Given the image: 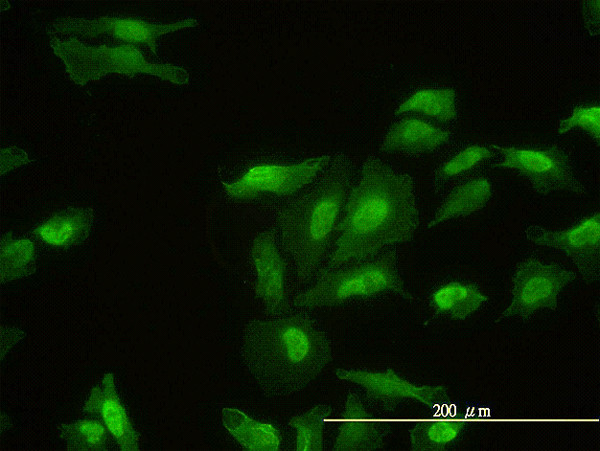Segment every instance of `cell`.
Wrapping results in <instances>:
<instances>
[{
    "mask_svg": "<svg viewBox=\"0 0 600 451\" xmlns=\"http://www.w3.org/2000/svg\"><path fill=\"white\" fill-rule=\"evenodd\" d=\"M418 226L413 177L370 154L349 193L336 227L337 239L320 271L369 259L408 242Z\"/></svg>",
    "mask_w": 600,
    "mask_h": 451,
    "instance_id": "obj_1",
    "label": "cell"
},
{
    "mask_svg": "<svg viewBox=\"0 0 600 451\" xmlns=\"http://www.w3.org/2000/svg\"><path fill=\"white\" fill-rule=\"evenodd\" d=\"M239 353L249 375L269 398L304 390L333 358L329 335L305 312L250 320L242 331Z\"/></svg>",
    "mask_w": 600,
    "mask_h": 451,
    "instance_id": "obj_2",
    "label": "cell"
},
{
    "mask_svg": "<svg viewBox=\"0 0 600 451\" xmlns=\"http://www.w3.org/2000/svg\"><path fill=\"white\" fill-rule=\"evenodd\" d=\"M351 177L349 158L338 153L307 190L278 211L279 243L292 263L298 285L317 276L329 256Z\"/></svg>",
    "mask_w": 600,
    "mask_h": 451,
    "instance_id": "obj_3",
    "label": "cell"
},
{
    "mask_svg": "<svg viewBox=\"0 0 600 451\" xmlns=\"http://www.w3.org/2000/svg\"><path fill=\"white\" fill-rule=\"evenodd\" d=\"M384 293L415 299L405 288L395 248L369 259L320 271L311 287L295 295L293 304L300 310H314Z\"/></svg>",
    "mask_w": 600,
    "mask_h": 451,
    "instance_id": "obj_4",
    "label": "cell"
},
{
    "mask_svg": "<svg viewBox=\"0 0 600 451\" xmlns=\"http://www.w3.org/2000/svg\"><path fill=\"white\" fill-rule=\"evenodd\" d=\"M53 52L64 62L70 79L77 85H85L109 73L134 77L150 74L174 84L189 82L188 72L172 64H156L146 61L141 51L133 44L115 47L100 45L89 47L81 41L50 38Z\"/></svg>",
    "mask_w": 600,
    "mask_h": 451,
    "instance_id": "obj_5",
    "label": "cell"
},
{
    "mask_svg": "<svg viewBox=\"0 0 600 451\" xmlns=\"http://www.w3.org/2000/svg\"><path fill=\"white\" fill-rule=\"evenodd\" d=\"M575 279V272L558 264L535 256L522 260L512 276L511 302L495 323L512 317L527 321L539 310H556L561 290Z\"/></svg>",
    "mask_w": 600,
    "mask_h": 451,
    "instance_id": "obj_6",
    "label": "cell"
},
{
    "mask_svg": "<svg viewBox=\"0 0 600 451\" xmlns=\"http://www.w3.org/2000/svg\"><path fill=\"white\" fill-rule=\"evenodd\" d=\"M502 159L493 168L512 170L524 177L533 190L540 194L569 191L577 195L586 193L585 186L576 178L572 161L565 150L554 144L547 148H523L491 145Z\"/></svg>",
    "mask_w": 600,
    "mask_h": 451,
    "instance_id": "obj_7",
    "label": "cell"
},
{
    "mask_svg": "<svg viewBox=\"0 0 600 451\" xmlns=\"http://www.w3.org/2000/svg\"><path fill=\"white\" fill-rule=\"evenodd\" d=\"M335 374L339 380L359 385L365 392L369 406L383 414L394 412L406 400L418 401L429 408L450 401L444 385H416L392 368L385 371L337 368Z\"/></svg>",
    "mask_w": 600,
    "mask_h": 451,
    "instance_id": "obj_8",
    "label": "cell"
},
{
    "mask_svg": "<svg viewBox=\"0 0 600 451\" xmlns=\"http://www.w3.org/2000/svg\"><path fill=\"white\" fill-rule=\"evenodd\" d=\"M331 160V155L323 154L291 165H257L237 180L221 183L226 194L235 199H249L261 194L287 196L311 184Z\"/></svg>",
    "mask_w": 600,
    "mask_h": 451,
    "instance_id": "obj_9",
    "label": "cell"
},
{
    "mask_svg": "<svg viewBox=\"0 0 600 451\" xmlns=\"http://www.w3.org/2000/svg\"><path fill=\"white\" fill-rule=\"evenodd\" d=\"M527 241L564 253L587 281L599 280L600 216L599 211L581 218L564 230L552 231L530 225L524 231Z\"/></svg>",
    "mask_w": 600,
    "mask_h": 451,
    "instance_id": "obj_10",
    "label": "cell"
},
{
    "mask_svg": "<svg viewBox=\"0 0 600 451\" xmlns=\"http://www.w3.org/2000/svg\"><path fill=\"white\" fill-rule=\"evenodd\" d=\"M194 18H186L167 24H155L135 18L99 17L83 19L66 17L53 22V28L63 35L96 37L110 35L129 44H145L157 54V38L164 34L198 26Z\"/></svg>",
    "mask_w": 600,
    "mask_h": 451,
    "instance_id": "obj_11",
    "label": "cell"
},
{
    "mask_svg": "<svg viewBox=\"0 0 600 451\" xmlns=\"http://www.w3.org/2000/svg\"><path fill=\"white\" fill-rule=\"evenodd\" d=\"M250 256L255 270L254 292L269 316L283 314L287 307L285 263L275 233L264 230L251 244Z\"/></svg>",
    "mask_w": 600,
    "mask_h": 451,
    "instance_id": "obj_12",
    "label": "cell"
},
{
    "mask_svg": "<svg viewBox=\"0 0 600 451\" xmlns=\"http://www.w3.org/2000/svg\"><path fill=\"white\" fill-rule=\"evenodd\" d=\"M391 424L373 417L363 399L349 389L339 421L333 451H372L383 448L391 434Z\"/></svg>",
    "mask_w": 600,
    "mask_h": 451,
    "instance_id": "obj_13",
    "label": "cell"
},
{
    "mask_svg": "<svg viewBox=\"0 0 600 451\" xmlns=\"http://www.w3.org/2000/svg\"><path fill=\"white\" fill-rule=\"evenodd\" d=\"M83 410L101 415L120 449L138 450V435L133 429L115 389L114 375H104L101 385L94 386Z\"/></svg>",
    "mask_w": 600,
    "mask_h": 451,
    "instance_id": "obj_14",
    "label": "cell"
},
{
    "mask_svg": "<svg viewBox=\"0 0 600 451\" xmlns=\"http://www.w3.org/2000/svg\"><path fill=\"white\" fill-rule=\"evenodd\" d=\"M451 139V133L418 118H404L393 124L380 145L383 152L422 154L431 152Z\"/></svg>",
    "mask_w": 600,
    "mask_h": 451,
    "instance_id": "obj_15",
    "label": "cell"
},
{
    "mask_svg": "<svg viewBox=\"0 0 600 451\" xmlns=\"http://www.w3.org/2000/svg\"><path fill=\"white\" fill-rule=\"evenodd\" d=\"M221 420L225 429L244 450L277 451L280 449L281 433L271 423L256 421L244 411L232 407L221 410Z\"/></svg>",
    "mask_w": 600,
    "mask_h": 451,
    "instance_id": "obj_16",
    "label": "cell"
},
{
    "mask_svg": "<svg viewBox=\"0 0 600 451\" xmlns=\"http://www.w3.org/2000/svg\"><path fill=\"white\" fill-rule=\"evenodd\" d=\"M488 301L474 283L450 281L439 286L430 297L435 314L463 321Z\"/></svg>",
    "mask_w": 600,
    "mask_h": 451,
    "instance_id": "obj_17",
    "label": "cell"
},
{
    "mask_svg": "<svg viewBox=\"0 0 600 451\" xmlns=\"http://www.w3.org/2000/svg\"><path fill=\"white\" fill-rule=\"evenodd\" d=\"M492 195V185L486 177L471 179L456 187L438 207L428 222L432 228L450 219L481 210Z\"/></svg>",
    "mask_w": 600,
    "mask_h": 451,
    "instance_id": "obj_18",
    "label": "cell"
},
{
    "mask_svg": "<svg viewBox=\"0 0 600 451\" xmlns=\"http://www.w3.org/2000/svg\"><path fill=\"white\" fill-rule=\"evenodd\" d=\"M467 425L460 419H426L413 423L409 429L412 451H441L457 443Z\"/></svg>",
    "mask_w": 600,
    "mask_h": 451,
    "instance_id": "obj_19",
    "label": "cell"
},
{
    "mask_svg": "<svg viewBox=\"0 0 600 451\" xmlns=\"http://www.w3.org/2000/svg\"><path fill=\"white\" fill-rule=\"evenodd\" d=\"M90 211L84 209L68 210L57 214L38 226L37 236L53 246H68L80 241L91 225Z\"/></svg>",
    "mask_w": 600,
    "mask_h": 451,
    "instance_id": "obj_20",
    "label": "cell"
},
{
    "mask_svg": "<svg viewBox=\"0 0 600 451\" xmlns=\"http://www.w3.org/2000/svg\"><path fill=\"white\" fill-rule=\"evenodd\" d=\"M418 112L442 122L456 119V93L451 88L422 89L402 102L396 114Z\"/></svg>",
    "mask_w": 600,
    "mask_h": 451,
    "instance_id": "obj_21",
    "label": "cell"
},
{
    "mask_svg": "<svg viewBox=\"0 0 600 451\" xmlns=\"http://www.w3.org/2000/svg\"><path fill=\"white\" fill-rule=\"evenodd\" d=\"M333 412L327 404H318L308 411L294 415L288 425L296 431L294 449L297 451H322L324 449V427Z\"/></svg>",
    "mask_w": 600,
    "mask_h": 451,
    "instance_id": "obj_22",
    "label": "cell"
},
{
    "mask_svg": "<svg viewBox=\"0 0 600 451\" xmlns=\"http://www.w3.org/2000/svg\"><path fill=\"white\" fill-rule=\"evenodd\" d=\"M35 248L27 239L5 237L1 244V280L16 279L34 270Z\"/></svg>",
    "mask_w": 600,
    "mask_h": 451,
    "instance_id": "obj_23",
    "label": "cell"
},
{
    "mask_svg": "<svg viewBox=\"0 0 600 451\" xmlns=\"http://www.w3.org/2000/svg\"><path fill=\"white\" fill-rule=\"evenodd\" d=\"M58 436L66 443L68 450H104L107 445L106 430L96 420L58 425Z\"/></svg>",
    "mask_w": 600,
    "mask_h": 451,
    "instance_id": "obj_24",
    "label": "cell"
},
{
    "mask_svg": "<svg viewBox=\"0 0 600 451\" xmlns=\"http://www.w3.org/2000/svg\"><path fill=\"white\" fill-rule=\"evenodd\" d=\"M492 156V152L483 145L468 146L443 163L438 168L436 176L440 180L449 179L472 169L481 161L487 160Z\"/></svg>",
    "mask_w": 600,
    "mask_h": 451,
    "instance_id": "obj_25",
    "label": "cell"
},
{
    "mask_svg": "<svg viewBox=\"0 0 600 451\" xmlns=\"http://www.w3.org/2000/svg\"><path fill=\"white\" fill-rule=\"evenodd\" d=\"M573 128H580L590 135L597 144L600 140V107L593 106H576L573 108L571 115L559 122L558 133L564 134Z\"/></svg>",
    "mask_w": 600,
    "mask_h": 451,
    "instance_id": "obj_26",
    "label": "cell"
},
{
    "mask_svg": "<svg viewBox=\"0 0 600 451\" xmlns=\"http://www.w3.org/2000/svg\"><path fill=\"white\" fill-rule=\"evenodd\" d=\"M586 14H584V19L586 23V27L590 30L592 27H598L599 21V1H588L586 3Z\"/></svg>",
    "mask_w": 600,
    "mask_h": 451,
    "instance_id": "obj_27",
    "label": "cell"
}]
</instances>
